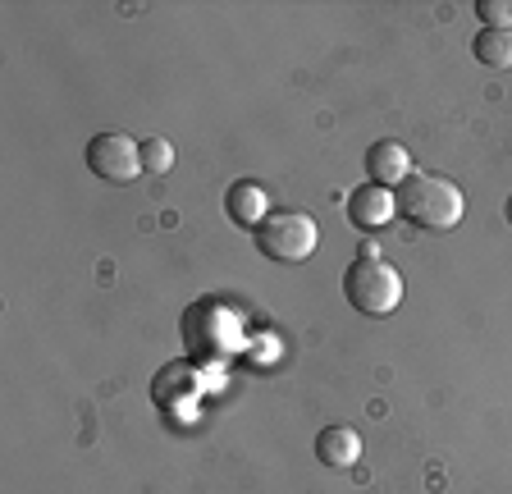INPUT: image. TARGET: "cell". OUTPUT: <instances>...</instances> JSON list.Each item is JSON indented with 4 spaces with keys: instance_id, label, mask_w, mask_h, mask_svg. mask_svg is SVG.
I'll return each mask as SVG.
<instances>
[{
    "instance_id": "cell-1",
    "label": "cell",
    "mask_w": 512,
    "mask_h": 494,
    "mask_svg": "<svg viewBox=\"0 0 512 494\" xmlns=\"http://www.w3.org/2000/svg\"><path fill=\"white\" fill-rule=\"evenodd\" d=\"M179 334L188 357L197 366H206V371H220L229 357H243L247 344H252L247 316L229 298H220V293H206V298L188 302V312L179 316Z\"/></svg>"
},
{
    "instance_id": "cell-2",
    "label": "cell",
    "mask_w": 512,
    "mask_h": 494,
    "mask_svg": "<svg viewBox=\"0 0 512 494\" xmlns=\"http://www.w3.org/2000/svg\"><path fill=\"white\" fill-rule=\"evenodd\" d=\"M398 215L416 229H430V234H444V229H458L462 215H467V197L453 179L430 170H416L412 179L398 188Z\"/></svg>"
},
{
    "instance_id": "cell-3",
    "label": "cell",
    "mask_w": 512,
    "mask_h": 494,
    "mask_svg": "<svg viewBox=\"0 0 512 494\" xmlns=\"http://www.w3.org/2000/svg\"><path fill=\"white\" fill-rule=\"evenodd\" d=\"M215 385V371H206V366H197L192 357H174V362H165L151 376V403L160 408V417H170L174 426H183V421H197V412H202V394H211Z\"/></svg>"
},
{
    "instance_id": "cell-4",
    "label": "cell",
    "mask_w": 512,
    "mask_h": 494,
    "mask_svg": "<svg viewBox=\"0 0 512 494\" xmlns=\"http://www.w3.org/2000/svg\"><path fill=\"white\" fill-rule=\"evenodd\" d=\"M343 298L362 316H394L403 307V275L384 257H357L343 270Z\"/></svg>"
},
{
    "instance_id": "cell-5",
    "label": "cell",
    "mask_w": 512,
    "mask_h": 494,
    "mask_svg": "<svg viewBox=\"0 0 512 494\" xmlns=\"http://www.w3.org/2000/svg\"><path fill=\"white\" fill-rule=\"evenodd\" d=\"M320 243V225L307 211H270V220L256 229V247L261 257L279 261V266H298L316 252Z\"/></svg>"
},
{
    "instance_id": "cell-6",
    "label": "cell",
    "mask_w": 512,
    "mask_h": 494,
    "mask_svg": "<svg viewBox=\"0 0 512 494\" xmlns=\"http://www.w3.org/2000/svg\"><path fill=\"white\" fill-rule=\"evenodd\" d=\"M87 170L106 183H133L142 174V142L124 129H101L87 138Z\"/></svg>"
},
{
    "instance_id": "cell-7",
    "label": "cell",
    "mask_w": 512,
    "mask_h": 494,
    "mask_svg": "<svg viewBox=\"0 0 512 494\" xmlns=\"http://www.w3.org/2000/svg\"><path fill=\"white\" fill-rule=\"evenodd\" d=\"M343 206H348L352 229H362V234H375V229H384L398 215L394 188H380V183H362V188H352Z\"/></svg>"
},
{
    "instance_id": "cell-8",
    "label": "cell",
    "mask_w": 512,
    "mask_h": 494,
    "mask_svg": "<svg viewBox=\"0 0 512 494\" xmlns=\"http://www.w3.org/2000/svg\"><path fill=\"white\" fill-rule=\"evenodd\" d=\"M412 174H416V165H412V151H407L403 142L384 138V142H371V147H366V183H380V188H394L398 193Z\"/></svg>"
},
{
    "instance_id": "cell-9",
    "label": "cell",
    "mask_w": 512,
    "mask_h": 494,
    "mask_svg": "<svg viewBox=\"0 0 512 494\" xmlns=\"http://www.w3.org/2000/svg\"><path fill=\"white\" fill-rule=\"evenodd\" d=\"M224 211H229V220H234L238 229H261L270 220V211H275V202H270L266 183L256 179H238L229 183V193H224Z\"/></svg>"
},
{
    "instance_id": "cell-10",
    "label": "cell",
    "mask_w": 512,
    "mask_h": 494,
    "mask_svg": "<svg viewBox=\"0 0 512 494\" xmlns=\"http://www.w3.org/2000/svg\"><path fill=\"white\" fill-rule=\"evenodd\" d=\"M316 458L325 467H352V462L362 458V435L352 426H325L316 435Z\"/></svg>"
},
{
    "instance_id": "cell-11",
    "label": "cell",
    "mask_w": 512,
    "mask_h": 494,
    "mask_svg": "<svg viewBox=\"0 0 512 494\" xmlns=\"http://www.w3.org/2000/svg\"><path fill=\"white\" fill-rule=\"evenodd\" d=\"M471 55L485 69H512V28H480L471 37Z\"/></svg>"
},
{
    "instance_id": "cell-12",
    "label": "cell",
    "mask_w": 512,
    "mask_h": 494,
    "mask_svg": "<svg viewBox=\"0 0 512 494\" xmlns=\"http://www.w3.org/2000/svg\"><path fill=\"white\" fill-rule=\"evenodd\" d=\"M170 170H174V142L160 138V133L142 138V174L160 179V174H170Z\"/></svg>"
},
{
    "instance_id": "cell-13",
    "label": "cell",
    "mask_w": 512,
    "mask_h": 494,
    "mask_svg": "<svg viewBox=\"0 0 512 494\" xmlns=\"http://www.w3.org/2000/svg\"><path fill=\"white\" fill-rule=\"evenodd\" d=\"M476 19L485 28H512V0H476Z\"/></svg>"
},
{
    "instance_id": "cell-14",
    "label": "cell",
    "mask_w": 512,
    "mask_h": 494,
    "mask_svg": "<svg viewBox=\"0 0 512 494\" xmlns=\"http://www.w3.org/2000/svg\"><path fill=\"white\" fill-rule=\"evenodd\" d=\"M503 215H508V225H512V197H508V202H503Z\"/></svg>"
}]
</instances>
